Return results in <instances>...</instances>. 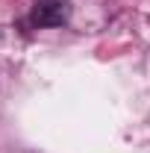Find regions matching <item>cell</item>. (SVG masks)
<instances>
[{"label":"cell","mask_w":150,"mask_h":153,"mask_svg":"<svg viewBox=\"0 0 150 153\" xmlns=\"http://www.w3.org/2000/svg\"><path fill=\"white\" fill-rule=\"evenodd\" d=\"M71 18V0H36L33 24L36 27H62Z\"/></svg>","instance_id":"6da1fadb"}]
</instances>
